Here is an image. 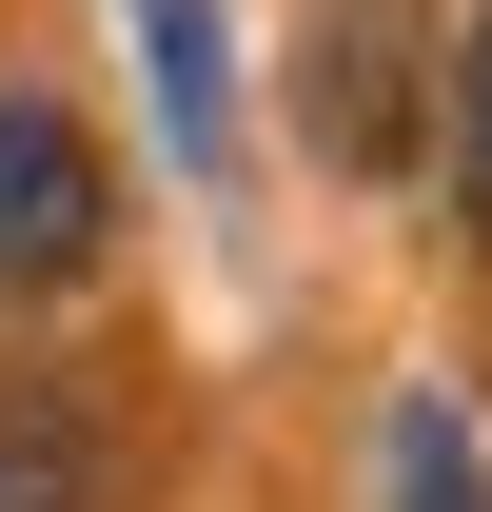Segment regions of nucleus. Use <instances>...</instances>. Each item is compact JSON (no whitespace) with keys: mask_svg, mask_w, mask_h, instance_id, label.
I'll return each instance as SVG.
<instances>
[{"mask_svg":"<svg viewBox=\"0 0 492 512\" xmlns=\"http://www.w3.org/2000/svg\"><path fill=\"white\" fill-rule=\"evenodd\" d=\"M414 138H433L414 20H394V0H315L296 20V158L315 178H414Z\"/></svg>","mask_w":492,"mask_h":512,"instance_id":"obj_1","label":"nucleus"},{"mask_svg":"<svg viewBox=\"0 0 492 512\" xmlns=\"http://www.w3.org/2000/svg\"><path fill=\"white\" fill-rule=\"evenodd\" d=\"M99 256H119V158L60 99H0V316L20 296H79Z\"/></svg>","mask_w":492,"mask_h":512,"instance_id":"obj_2","label":"nucleus"},{"mask_svg":"<svg viewBox=\"0 0 492 512\" xmlns=\"http://www.w3.org/2000/svg\"><path fill=\"white\" fill-rule=\"evenodd\" d=\"M138 20V79H158V138H178V178L237 158V20L217 0H119Z\"/></svg>","mask_w":492,"mask_h":512,"instance_id":"obj_3","label":"nucleus"},{"mask_svg":"<svg viewBox=\"0 0 492 512\" xmlns=\"http://www.w3.org/2000/svg\"><path fill=\"white\" fill-rule=\"evenodd\" d=\"M0 512H119V434H99V394L0 375Z\"/></svg>","mask_w":492,"mask_h":512,"instance_id":"obj_4","label":"nucleus"},{"mask_svg":"<svg viewBox=\"0 0 492 512\" xmlns=\"http://www.w3.org/2000/svg\"><path fill=\"white\" fill-rule=\"evenodd\" d=\"M374 512H492V453H473V414H453L433 375L374 414Z\"/></svg>","mask_w":492,"mask_h":512,"instance_id":"obj_5","label":"nucleus"},{"mask_svg":"<svg viewBox=\"0 0 492 512\" xmlns=\"http://www.w3.org/2000/svg\"><path fill=\"white\" fill-rule=\"evenodd\" d=\"M453 217L492 256V0H473V40H453Z\"/></svg>","mask_w":492,"mask_h":512,"instance_id":"obj_6","label":"nucleus"}]
</instances>
